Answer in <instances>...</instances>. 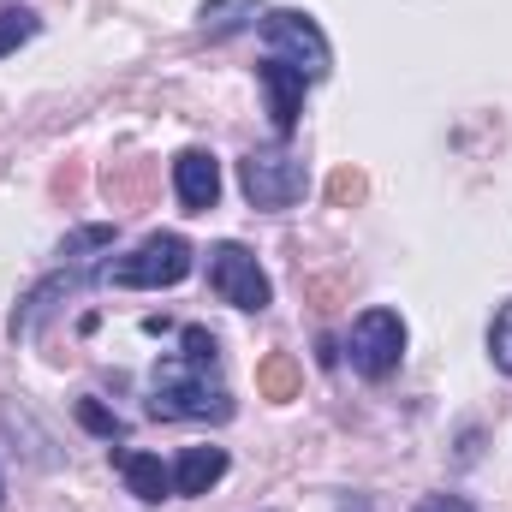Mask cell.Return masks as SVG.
<instances>
[{"label": "cell", "instance_id": "2e32d148", "mask_svg": "<svg viewBox=\"0 0 512 512\" xmlns=\"http://www.w3.org/2000/svg\"><path fill=\"white\" fill-rule=\"evenodd\" d=\"M78 423H84L90 435H102V441H126V423H120L114 411H102L96 399H78Z\"/></svg>", "mask_w": 512, "mask_h": 512}, {"label": "cell", "instance_id": "ac0fdd59", "mask_svg": "<svg viewBox=\"0 0 512 512\" xmlns=\"http://www.w3.org/2000/svg\"><path fill=\"white\" fill-rule=\"evenodd\" d=\"M179 346H185V358H197V364H215V358H221L215 334H209V328H197V322H191V328H179Z\"/></svg>", "mask_w": 512, "mask_h": 512}, {"label": "cell", "instance_id": "8992f818", "mask_svg": "<svg viewBox=\"0 0 512 512\" xmlns=\"http://www.w3.org/2000/svg\"><path fill=\"white\" fill-rule=\"evenodd\" d=\"M209 292L221 304H233V310H268L274 304V280L262 274V262L239 239L209 245Z\"/></svg>", "mask_w": 512, "mask_h": 512}, {"label": "cell", "instance_id": "9a60e30c", "mask_svg": "<svg viewBox=\"0 0 512 512\" xmlns=\"http://www.w3.org/2000/svg\"><path fill=\"white\" fill-rule=\"evenodd\" d=\"M489 358H495L501 376H512V298L495 310V322H489Z\"/></svg>", "mask_w": 512, "mask_h": 512}, {"label": "cell", "instance_id": "3957f363", "mask_svg": "<svg viewBox=\"0 0 512 512\" xmlns=\"http://www.w3.org/2000/svg\"><path fill=\"white\" fill-rule=\"evenodd\" d=\"M262 42H268V60L298 66L310 84L334 72V48H328L322 24H316L310 12H298V6H268V12H262Z\"/></svg>", "mask_w": 512, "mask_h": 512}, {"label": "cell", "instance_id": "9c48e42d", "mask_svg": "<svg viewBox=\"0 0 512 512\" xmlns=\"http://www.w3.org/2000/svg\"><path fill=\"white\" fill-rule=\"evenodd\" d=\"M114 465H120V477H126V489L137 495V501H167L173 495V465H161L155 453H137V447H120L114 453Z\"/></svg>", "mask_w": 512, "mask_h": 512}, {"label": "cell", "instance_id": "5b68a950", "mask_svg": "<svg viewBox=\"0 0 512 512\" xmlns=\"http://www.w3.org/2000/svg\"><path fill=\"white\" fill-rule=\"evenodd\" d=\"M239 191L251 197V209H292L304 191H310V167L292 155V149H251L239 161Z\"/></svg>", "mask_w": 512, "mask_h": 512}, {"label": "cell", "instance_id": "6da1fadb", "mask_svg": "<svg viewBox=\"0 0 512 512\" xmlns=\"http://www.w3.org/2000/svg\"><path fill=\"white\" fill-rule=\"evenodd\" d=\"M149 417H173V423L179 417H215L221 423V417H233V399L215 382V364L173 352L149 370Z\"/></svg>", "mask_w": 512, "mask_h": 512}, {"label": "cell", "instance_id": "52a82bcc", "mask_svg": "<svg viewBox=\"0 0 512 512\" xmlns=\"http://www.w3.org/2000/svg\"><path fill=\"white\" fill-rule=\"evenodd\" d=\"M256 84H262V96H268V126H274V137H292V131H298V114H304L310 78H304L298 66H286V60H262V66H256Z\"/></svg>", "mask_w": 512, "mask_h": 512}, {"label": "cell", "instance_id": "5bb4252c", "mask_svg": "<svg viewBox=\"0 0 512 512\" xmlns=\"http://www.w3.org/2000/svg\"><path fill=\"white\" fill-rule=\"evenodd\" d=\"M108 245H114V227H108V221H96V227L66 233V239H60V256H66V262H78V256H90V251H108Z\"/></svg>", "mask_w": 512, "mask_h": 512}, {"label": "cell", "instance_id": "30bf717a", "mask_svg": "<svg viewBox=\"0 0 512 512\" xmlns=\"http://www.w3.org/2000/svg\"><path fill=\"white\" fill-rule=\"evenodd\" d=\"M227 477V447H185L173 459V495H209Z\"/></svg>", "mask_w": 512, "mask_h": 512}, {"label": "cell", "instance_id": "d6986e66", "mask_svg": "<svg viewBox=\"0 0 512 512\" xmlns=\"http://www.w3.org/2000/svg\"><path fill=\"white\" fill-rule=\"evenodd\" d=\"M417 512H477V507H471L465 495H423V501H417Z\"/></svg>", "mask_w": 512, "mask_h": 512}, {"label": "cell", "instance_id": "ffe728a7", "mask_svg": "<svg viewBox=\"0 0 512 512\" xmlns=\"http://www.w3.org/2000/svg\"><path fill=\"white\" fill-rule=\"evenodd\" d=\"M0 495H6V489H0Z\"/></svg>", "mask_w": 512, "mask_h": 512}, {"label": "cell", "instance_id": "277c9868", "mask_svg": "<svg viewBox=\"0 0 512 512\" xmlns=\"http://www.w3.org/2000/svg\"><path fill=\"white\" fill-rule=\"evenodd\" d=\"M346 364L364 376V382H387L399 364H405V316L387 310V304H370L352 334H346Z\"/></svg>", "mask_w": 512, "mask_h": 512}, {"label": "cell", "instance_id": "ba28073f", "mask_svg": "<svg viewBox=\"0 0 512 512\" xmlns=\"http://www.w3.org/2000/svg\"><path fill=\"white\" fill-rule=\"evenodd\" d=\"M173 191H179V203H185L191 215H209V209L221 203V161H215L209 149H179V161H173Z\"/></svg>", "mask_w": 512, "mask_h": 512}, {"label": "cell", "instance_id": "4fadbf2b", "mask_svg": "<svg viewBox=\"0 0 512 512\" xmlns=\"http://www.w3.org/2000/svg\"><path fill=\"white\" fill-rule=\"evenodd\" d=\"M42 30V18L30 12V6H0V54H12L18 42H30Z\"/></svg>", "mask_w": 512, "mask_h": 512}, {"label": "cell", "instance_id": "e0dca14e", "mask_svg": "<svg viewBox=\"0 0 512 512\" xmlns=\"http://www.w3.org/2000/svg\"><path fill=\"white\" fill-rule=\"evenodd\" d=\"M262 393H268V399H292V393H298L292 358H268V364H262Z\"/></svg>", "mask_w": 512, "mask_h": 512}, {"label": "cell", "instance_id": "7a4b0ae2", "mask_svg": "<svg viewBox=\"0 0 512 512\" xmlns=\"http://www.w3.org/2000/svg\"><path fill=\"white\" fill-rule=\"evenodd\" d=\"M191 262H197V251H191L185 233H149L137 251L102 262L90 280L96 286H131V292H161V286H179L191 274Z\"/></svg>", "mask_w": 512, "mask_h": 512}, {"label": "cell", "instance_id": "7c38bea8", "mask_svg": "<svg viewBox=\"0 0 512 512\" xmlns=\"http://www.w3.org/2000/svg\"><path fill=\"white\" fill-rule=\"evenodd\" d=\"M60 292H72V274H48L42 286H30V292H24V304L12 310V340H30V334H36V322L48 316V304H54Z\"/></svg>", "mask_w": 512, "mask_h": 512}, {"label": "cell", "instance_id": "8fae6325", "mask_svg": "<svg viewBox=\"0 0 512 512\" xmlns=\"http://www.w3.org/2000/svg\"><path fill=\"white\" fill-rule=\"evenodd\" d=\"M262 12H268L262 0H203V6H197V30H203L209 42H227V36L262 24Z\"/></svg>", "mask_w": 512, "mask_h": 512}]
</instances>
